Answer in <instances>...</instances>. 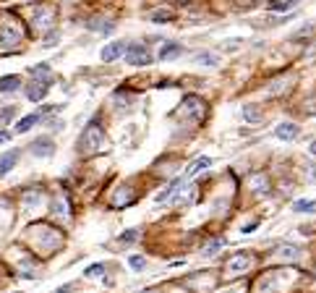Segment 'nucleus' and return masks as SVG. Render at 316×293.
I'll use <instances>...</instances> for the list:
<instances>
[{
    "mask_svg": "<svg viewBox=\"0 0 316 293\" xmlns=\"http://www.w3.org/2000/svg\"><path fill=\"white\" fill-rule=\"evenodd\" d=\"M18 87H21V79L18 76H0V95L3 92H13Z\"/></svg>",
    "mask_w": 316,
    "mask_h": 293,
    "instance_id": "12",
    "label": "nucleus"
},
{
    "mask_svg": "<svg viewBox=\"0 0 316 293\" xmlns=\"http://www.w3.org/2000/svg\"><path fill=\"white\" fill-rule=\"evenodd\" d=\"M136 238H138V231H128V233H123V236H120V241H123V244H128V241H136Z\"/></svg>",
    "mask_w": 316,
    "mask_h": 293,
    "instance_id": "22",
    "label": "nucleus"
},
{
    "mask_svg": "<svg viewBox=\"0 0 316 293\" xmlns=\"http://www.w3.org/2000/svg\"><path fill=\"white\" fill-rule=\"evenodd\" d=\"M18 157H21V152L18 149H8L3 157H0V176H5V173H11V168L18 162Z\"/></svg>",
    "mask_w": 316,
    "mask_h": 293,
    "instance_id": "5",
    "label": "nucleus"
},
{
    "mask_svg": "<svg viewBox=\"0 0 316 293\" xmlns=\"http://www.w3.org/2000/svg\"><path fill=\"white\" fill-rule=\"evenodd\" d=\"M126 60L131 63V66H149L152 63V55L146 50V45H128L126 48Z\"/></svg>",
    "mask_w": 316,
    "mask_h": 293,
    "instance_id": "1",
    "label": "nucleus"
},
{
    "mask_svg": "<svg viewBox=\"0 0 316 293\" xmlns=\"http://www.w3.org/2000/svg\"><path fill=\"white\" fill-rule=\"evenodd\" d=\"M298 134H301V128L295 126V123H280V126L274 128V136H277V139H282V142L298 139Z\"/></svg>",
    "mask_w": 316,
    "mask_h": 293,
    "instance_id": "4",
    "label": "nucleus"
},
{
    "mask_svg": "<svg viewBox=\"0 0 316 293\" xmlns=\"http://www.w3.org/2000/svg\"><path fill=\"white\" fill-rule=\"evenodd\" d=\"M40 118H42V113H29V115H24L21 121L16 123V134H26L32 126H37V123H40Z\"/></svg>",
    "mask_w": 316,
    "mask_h": 293,
    "instance_id": "6",
    "label": "nucleus"
},
{
    "mask_svg": "<svg viewBox=\"0 0 316 293\" xmlns=\"http://www.w3.org/2000/svg\"><path fill=\"white\" fill-rule=\"evenodd\" d=\"M29 149L34 157H52L55 154V142L50 139V136H37V139L29 144Z\"/></svg>",
    "mask_w": 316,
    "mask_h": 293,
    "instance_id": "2",
    "label": "nucleus"
},
{
    "mask_svg": "<svg viewBox=\"0 0 316 293\" xmlns=\"http://www.w3.org/2000/svg\"><path fill=\"white\" fill-rule=\"evenodd\" d=\"M183 52V48L178 42H167L165 48L160 50V60H170V58H178V55Z\"/></svg>",
    "mask_w": 316,
    "mask_h": 293,
    "instance_id": "8",
    "label": "nucleus"
},
{
    "mask_svg": "<svg viewBox=\"0 0 316 293\" xmlns=\"http://www.w3.org/2000/svg\"><path fill=\"white\" fill-rule=\"evenodd\" d=\"M295 3H298V0H277V3H272L269 8H272V11H290Z\"/></svg>",
    "mask_w": 316,
    "mask_h": 293,
    "instance_id": "17",
    "label": "nucleus"
},
{
    "mask_svg": "<svg viewBox=\"0 0 316 293\" xmlns=\"http://www.w3.org/2000/svg\"><path fill=\"white\" fill-rule=\"evenodd\" d=\"M45 95H47V84H40V81H34V84L26 89V97H29L32 102H40Z\"/></svg>",
    "mask_w": 316,
    "mask_h": 293,
    "instance_id": "7",
    "label": "nucleus"
},
{
    "mask_svg": "<svg viewBox=\"0 0 316 293\" xmlns=\"http://www.w3.org/2000/svg\"><path fill=\"white\" fill-rule=\"evenodd\" d=\"M280 254L287 256V259H298V256H301V249H298V246H293V244H285L282 249H280Z\"/></svg>",
    "mask_w": 316,
    "mask_h": 293,
    "instance_id": "16",
    "label": "nucleus"
},
{
    "mask_svg": "<svg viewBox=\"0 0 316 293\" xmlns=\"http://www.w3.org/2000/svg\"><path fill=\"white\" fill-rule=\"evenodd\" d=\"M55 42H58V32H55V34H47V40H45V48H52Z\"/></svg>",
    "mask_w": 316,
    "mask_h": 293,
    "instance_id": "23",
    "label": "nucleus"
},
{
    "mask_svg": "<svg viewBox=\"0 0 316 293\" xmlns=\"http://www.w3.org/2000/svg\"><path fill=\"white\" fill-rule=\"evenodd\" d=\"M212 165V157H199V160H193L191 165H188V170H185V178H191V176H196L199 170H207Z\"/></svg>",
    "mask_w": 316,
    "mask_h": 293,
    "instance_id": "9",
    "label": "nucleus"
},
{
    "mask_svg": "<svg viewBox=\"0 0 316 293\" xmlns=\"http://www.w3.org/2000/svg\"><path fill=\"white\" fill-rule=\"evenodd\" d=\"M32 76H34V79H42V84H50L52 71H50L47 63H40V66H34V68H32Z\"/></svg>",
    "mask_w": 316,
    "mask_h": 293,
    "instance_id": "10",
    "label": "nucleus"
},
{
    "mask_svg": "<svg viewBox=\"0 0 316 293\" xmlns=\"http://www.w3.org/2000/svg\"><path fill=\"white\" fill-rule=\"evenodd\" d=\"M126 48H128V45H126L123 40L110 42L107 48H102V55H99V58L105 60V63H113V60H118V58H120V55H126Z\"/></svg>",
    "mask_w": 316,
    "mask_h": 293,
    "instance_id": "3",
    "label": "nucleus"
},
{
    "mask_svg": "<svg viewBox=\"0 0 316 293\" xmlns=\"http://www.w3.org/2000/svg\"><path fill=\"white\" fill-rule=\"evenodd\" d=\"M102 272H105V264H102V262L89 264V267H87V278H99Z\"/></svg>",
    "mask_w": 316,
    "mask_h": 293,
    "instance_id": "19",
    "label": "nucleus"
},
{
    "mask_svg": "<svg viewBox=\"0 0 316 293\" xmlns=\"http://www.w3.org/2000/svg\"><path fill=\"white\" fill-rule=\"evenodd\" d=\"M128 264H131L134 270H144V264H146V259H144V256H138V254H134L131 259H128Z\"/></svg>",
    "mask_w": 316,
    "mask_h": 293,
    "instance_id": "21",
    "label": "nucleus"
},
{
    "mask_svg": "<svg viewBox=\"0 0 316 293\" xmlns=\"http://www.w3.org/2000/svg\"><path fill=\"white\" fill-rule=\"evenodd\" d=\"M13 115H16V105H5L3 110H0V121H3V123H5V121H11Z\"/></svg>",
    "mask_w": 316,
    "mask_h": 293,
    "instance_id": "20",
    "label": "nucleus"
},
{
    "mask_svg": "<svg viewBox=\"0 0 316 293\" xmlns=\"http://www.w3.org/2000/svg\"><path fill=\"white\" fill-rule=\"evenodd\" d=\"M178 186H183V178H175V181L170 183V186H167V189L162 191V194H157V196H154V201H157V204H160V201H167V199H170V194H173V191L178 189Z\"/></svg>",
    "mask_w": 316,
    "mask_h": 293,
    "instance_id": "13",
    "label": "nucleus"
},
{
    "mask_svg": "<svg viewBox=\"0 0 316 293\" xmlns=\"http://www.w3.org/2000/svg\"><path fill=\"white\" fill-rule=\"evenodd\" d=\"M240 267H248V256H246V254H238L235 259L227 264V272H238Z\"/></svg>",
    "mask_w": 316,
    "mask_h": 293,
    "instance_id": "15",
    "label": "nucleus"
},
{
    "mask_svg": "<svg viewBox=\"0 0 316 293\" xmlns=\"http://www.w3.org/2000/svg\"><path fill=\"white\" fill-rule=\"evenodd\" d=\"M293 212H306V215H311V212H316V201L314 199H298V201H295V204H293Z\"/></svg>",
    "mask_w": 316,
    "mask_h": 293,
    "instance_id": "11",
    "label": "nucleus"
},
{
    "mask_svg": "<svg viewBox=\"0 0 316 293\" xmlns=\"http://www.w3.org/2000/svg\"><path fill=\"white\" fill-rule=\"evenodd\" d=\"M5 139H8V134H5V131H0V144H3Z\"/></svg>",
    "mask_w": 316,
    "mask_h": 293,
    "instance_id": "26",
    "label": "nucleus"
},
{
    "mask_svg": "<svg viewBox=\"0 0 316 293\" xmlns=\"http://www.w3.org/2000/svg\"><path fill=\"white\" fill-rule=\"evenodd\" d=\"M196 60L204 63V66H217V55H212V52H199Z\"/></svg>",
    "mask_w": 316,
    "mask_h": 293,
    "instance_id": "18",
    "label": "nucleus"
},
{
    "mask_svg": "<svg viewBox=\"0 0 316 293\" xmlns=\"http://www.w3.org/2000/svg\"><path fill=\"white\" fill-rule=\"evenodd\" d=\"M254 231H256V223H251V225L243 228V233H254Z\"/></svg>",
    "mask_w": 316,
    "mask_h": 293,
    "instance_id": "24",
    "label": "nucleus"
},
{
    "mask_svg": "<svg viewBox=\"0 0 316 293\" xmlns=\"http://www.w3.org/2000/svg\"><path fill=\"white\" fill-rule=\"evenodd\" d=\"M311 154H316V142L311 144Z\"/></svg>",
    "mask_w": 316,
    "mask_h": 293,
    "instance_id": "27",
    "label": "nucleus"
},
{
    "mask_svg": "<svg viewBox=\"0 0 316 293\" xmlns=\"http://www.w3.org/2000/svg\"><path fill=\"white\" fill-rule=\"evenodd\" d=\"M243 118H246V121H251V123H259V121H262V113H259L256 105H246L243 107Z\"/></svg>",
    "mask_w": 316,
    "mask_h": 293,
    "instance_id": "14",
    "label": "nucleus"
},
{
    "mask_svg": "<svg viewBox=\"0 0 316 293\" xmlns=\"http://www.w3.org/2000/svg\"><path fill=\"white\" fill-rule=\"evenodd\" d=\"M55 293H71V291H68V286H63V288H58Z\"/></svg>",
    "mask_w": 316,
    "mask_h": 293,
    "instance_id": "25",
    "label": "nucleus"
}]
</instances>
